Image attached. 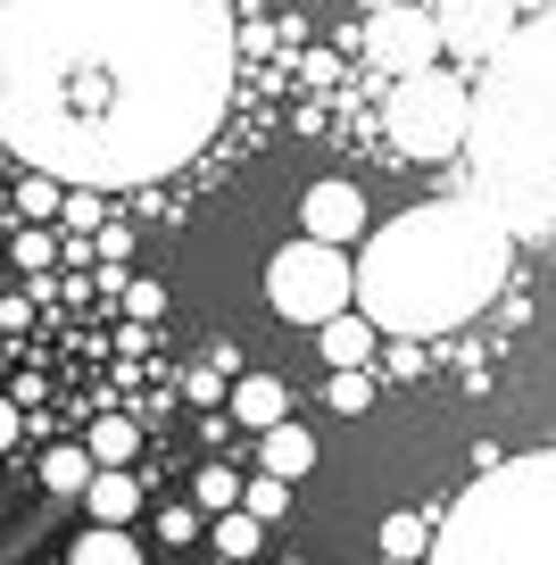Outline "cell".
I'll return each mask as SVG.
<instances>
[{"mask_svg":"<svg viewBox=\"0 0 556 565\" xmlns=\"http://www.w3.org/2000/svg\"><path fill=\"white\" fill-rule=\"evenodd\" d=\"M225 0H0V150L84 192H133L216 141Z\"/></svg>","mask_w":556,"mask_h":565,"instance_id":"obj_1","label":"cell"},{"mask_svg":"<svg viewBox=\"0 0 556 565\" xmlns=\"http://www.w3.org/2000/svg\"><path fill=\"white\" fill-rule=\"evenodd\" d=\"M9 167H18V159H9V150H0V175H9Z\"/></svg>","mask_w":556,"mask_h":565,"instance_id":"obj_29","label":"cell"},{"mask_svg":"<svg viewBox=\"0 0 556 565\" xmlns=\"http://www.w3.org/2000/svg\"><path fill=\"white\" fill-rule=\"evenodd\" d=\"M225 407H233V424H249V433H266V424H282V416H291V391H282L275 374H242Z\"/></svg>","mask_w":556,"mask_h":565,"instance_id":"obj_13","label":"cell"},{"mask_svg":"<svg viewBox=\"0 0 556 565\" xmlns=\"http://www.w3.org/2000/svg\"><path fill=\"white\" fill-rule=\"evenodd\" d=\"M125 317H133V324H158V317H167V291H158L150 275H141V282H125Z\"/></svg>","mask_w":556,"mask_h":565,"instance_id":"obj_23","label":"cell"},{"mask_svg":"<svg viewBox=\"0 0 556 565\" xmlns=\"http://www.w3.org/2000/svg\"><path fill=\"white\" fill-rule=\"evenodd\" d=\"M192 508H200V515H225V508H242V475H233V466H200V482H192Z\"/></svg>","mask_w":556,"mask_h":565,"instance_id":"obj_19","label":"cell"},{"mask_svg":"<svg viewBox=\"0 0 556 565\" xmlns=\"http://www.w3.org/2000/svg\"><path fill=\"white\" fill-rule=\"evenodd\" d=\"M258 475H275V482H291V491H299V475H316V433H308V424H291V416L266 424V433H258Z\"/></svg>","mask_w":556,"mask_h":565,"instance_id":"obj_10","label":"cell"},{"mask_svg":"<svg viewBox=\"0 0 556 565\" xmlns=\"http://www.w3.org/2000/svg\"><path fill=\"white\" fill-rule=\"evenodd\" d=\"M158 532H167V541H200V508H167Z\"/></svg>","mask_w":556,"mask_h":565,"instance_id":"obj_26","label":"cell"},{"mask_svg":"<svg viewBox=\"0 0 556 565\" xmlns=\"http://www.w3.org/2000/svg\"><path fill=\"white\" fill-rule=\"evenodd\" d=\"M357 9H391V0H357Z\"/></svg>","mask_w":556,"mask_h":565,"instance_id":"obj_28","label":"cell"},{"mask_svg":"<svg viewBox=\"0 0 556 565\" xmlns=\"http://www.w3.org/2000/svg\"><path fill=\"white\" fill-rule=\"evenodd\" d=\"M67 565H141V548H133V541H125V532H117V524H92V532H84V541H75V548H67Z\"/></svg>","mask_w":556,"mask_h":565,"instance_id":"obj_15","label":"cell"},{"mask_svg":"<svg viewBox=\"0 0 556 565\" xmlns=\"http://www.w3.org/2000/svg\"><path fill=\"white\" fill-rule=\"evenodd\" d=\"M282 508H291V482H275V475H242V515H258V524H275Z\"/></svg>","mask_w":556,"mask_h":565,"instance_id":"obj_21","label":"cell"},{"mask_svg":"<svg viewBox=\"0 0 556 565\" xmlns=\"http://www.w3.org/2000/svg\"><path fill=\"white\" fill-rule=\"evenodd\" d=\"M84 449H92V466H133V449H141V424H133V416H100Z\"/></svg>","mask_w":556,"mask_h":565,"instance_id":"obj_14","label":"cell"},{"mask_svg":"<svg viewBox=\"0 0 556 565\" xmlns=\"http://www.w3.org/2000/svg\"><path fill=\"white\" fill-rule=\"evenodd\" d=\"M18 266H25V275H42V266H51V233H42V225L18 233Z\"/></svg>","mask_w":556,"mask_h":565,"instance_id":"obj_24","label":"cell"},{"mask_svg":"<svg viewBox=\"0 0 556 565\" xmlns=\"http://www.w3.org/2000/svg\"><path fill=\"white\" fill-rule=\"evenodd\" d=\"M299 233H308V242L349 249L365 233V192H357V183H341V175L308 183V192H299Z\"/></svg>","mask_w":556,"mask_h":565,"instance_id":"obj_9","label":"cell"},{"mask_svg":"<svg viewBox=\"0 0 556 565\" xmlns=\"http://www.w3.org/2000/svg\"><path fill=\"white\" fill-rule=\"evenodd\" d=\"M266 300H275L282 324H324L349 308V258L332 242H282L275 258H266Z\"/></svg>","mask_w":556,"mask_h":565,"instance_id":"obj_6","label":"cell"},{"mask_svg":"<svg viewBox=\"0 0 556 565\" xmlns=\"http://www.w3.org/2000/svg\"><path fill=\"white\" fill-rule=\"evenodd\" d=\"M84 482H92V449H84V441H75V449H51V458H42V491L84 499Z\"/></svg>","mask_w":556,"mask_h":565,"instance_id":"obj_16","label":"cell"},{"mask_svg":"<svg viewBox=\"0 0 556 565\" xmlns=\"http://www.w3.org/2000/svg\"><path fill=\"white\" fill-rule=\"evenodd\" d=\"M183 391H192L200 407H225V374H216V366H192V374H183Z\"/></svg>","mask_w":556,"mask_h":565,"instance_id":"obj_25","label":"cell"},{"mask_svg":"<svg viewBox=\"0 0 556 565\" xmlns=\"http://www.w3.org/2000/svg\"><path fill=\"white\" fill-rule=\"evenodd\" d=\"M209 541L216 548H225V557H258V548H266V524H258V515H242V508H225V515H216V532H209Z\"/></svg>","mask_w":556,"mask_h":565,"instance_id":"obj_18","label":"cell"},{"mask_svg":"<svg viewBox=\"0 0 556 565\" xmlns=\"http://www.w3.org/2000/svg\"><path fill=\"white\" fill-rule=\"evenodd\" d=\"M18 209H25V225H42V216H58V209H67V183H58V175H34V167H25Z\"/></svg>","mask_w":556,"mask_h":565,"instance_id":"obj_20","label":"cell"},{"mask_svg":"<svg viewBox=\"0 0 556 565\" xmlns=\"http://www.w3.org/2000/svg\"><path fill=\"white\" fill-rule=\"evenodd\" d=\"M424 548H432V524H424L416 508H399V515L383 524V557H391V565H416Z\"/></svg>","mask_w":556,"mask_h":565,"instance_id":"obj_17","label":"cell"},{"mask_svg":"<svg viewBox=\"0 0 556 565\" xmlns=\"http://www.w3.org/2000/svg\"><path fill=\"white\" fill-rule=\"evenodd\" d=\"M506 266H515V233L499 209L424 200V209L391 216L383 233H365V258L349 266V308L391 341H432L499 300Z\"/></svg>","mask_w":556,"mask_h":565,"instance_id":"obj_2","label":"cell"},{"mask_svg":"<svg viewBox=\"0 0 556 565\" xmlns=\"http://www.w3.org/2000/svg\"><path fill=\"white\" fill-rule=\"evenodd\" d=\"M473 150L490 183H539L556 175V25H532L499 51V75L473 100Z\"/></svg>","mask_w":556,"mask_h":565,"instance_id":"obj_4","label":"cell"},{"mask_svg":"<svg viewBox=\"0 0 556 565\" xmlns=\"http://www.w3.org/2000/svg\"><path fill=\"white\" fill-rule=\"evenodd\" d=\"M316 341H324V358H332V374L341 366H374V350H383V333L357 317V308H341V317H324L316 324Z\"/></svg>","mask_w":556,"mask_h":565,"instance_id":"obj_12","label":"cell"},{"mask_svg":"<svg viewBox=\"0 0 556 565\" xmlns=\"http://www.w3.org/2000/svg\"><path fill=\"white\" fill-rule=\"evenodd\" d=\"M84 508H92V524H133L141 515V482L125 475V466H92V482H84Z\"/></svg>","mask_w":556,"mask_h":565,"instance_id":"obj_11","label":"cell"},{"mask_svg":"<svg viewBox=\"0 0 556 565\" xmlns=\"http://www.w3.org/2000/svg\"><path fill=\"white\" fill-rule=\"evenodd\" d=\"M383 134H391V150H399V159H457V150H466V134H473V92H466V75H440V67L399 75V84H391V108H383Z\"/></svg>","mask_w":556,"mask_h":565,"instance_id":"obj_5","label":"cell"},{"mask_svg":"<svg viewBox=\"0 0 556 565\" xmlns=\"http://www.w3.org/2000/svg\"><path fill=\"white\" fill-rule=\"evenodd\" d=\"M432 34H440V51H457V58H499L506 42H515V18H506V0H440Z\"/></svg>","mask_w":556,"mask_h":565,"instance_id":"obj_8","label":"cell"},{"mask_svg":"<svg viewBox=\"0 0 556 565\" xmlns=\"http://www.w3.org/2000/svg\"><path fill=\"white\" fill-rule=\"evenodd\" d=\"M424 565H556V449L499 458L432 524Z\"/></svg>","mask_w":556,"mask_h":565,"instance_id":"obj_3","label":"cell"},{"mask_svg":"<svg viewBox=\"0 0 556 565\" xmlns=\"http://www.w3.org/2000/svg\"><path fill=\"white\" fill-rule=\"evenodd\" d=\"M18 433H25V416H18V399H0V449H18Z\"/></svg>","mask_w":556,"mask_h":565,"instance_id":"obj_27","label":"cell"},{"mask_svg":"<svg viewBox=\"0 0 556 565\" xmlns=\"http://www.w3.org/2000/svg\"><path fill=\"white\" fill-rule=\"evenodd\" d=\"M365 58H374V75H424V67L440 58L432 9H416V0H391V9H365Z\"/></svg>","mask_w":556,"mask_h":565,"instance_id":"obj_7","label":"cell"},{"mask_svg":"<svg viewBox=\"0 0 556 565\" xmlns=\"http://www.w3.org/2000/svg\"><path fill=\"white\" fill-rule=\"evenodd\" d=\"M332 407H341V416H365V407H374V366H341L332 374V391H324Z\"/></svg>","mask_w":556,"mask_h":565,"instance_id":"obj_22","label":"cell"},{"mask_svg":"<svg viewBox=\"0 0 556 565\" xmlns=\"http://www.w3.org/2000/svg\"><path fill=\"white\" fill-rule=\"evenodd\" d=\"M0 565H9V557H0Z\"/></svg>","mask_w":556,"mask_h":565,"instance_id":"obj_30","label":"cell"}]
</instances>
